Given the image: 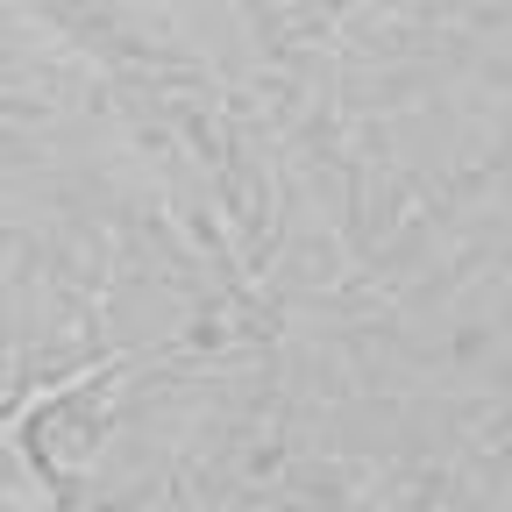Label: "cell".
Returning <instances> with one entry per match:
<instances>
[{
  "label": "cell",
  "instance_id": "obj_1",
  "mask_svg": "<svg viewBox=\"0 0 512 512\" xmlns=\"http://www.w3.org/2000/svg\"><path fill=\"white\" fill-rule=\"evenodd\" d=\"M0 512H57V491L50 477L29 463V448L0 427Z\"/></svg>",
  "mask_w": 512,
  "mask_h": 512
}]
</instances>
